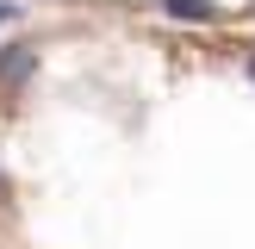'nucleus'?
<instances>
[{
	"label": "nucleus",
	"instance_id": "1",
	"mask_svg": "<svg viewBox=\"0 0 255 249\" xmlns=\"http://www.w3.org/2000/svg\"><path fill=\"white\" fill-rule=\"evenodd\" d=\"M31 69H37V50L31 44H6V50H0V87H19Z\"/></svg>",
	"mask_w": 255,
	"mask_h": 249
},
{
	"label": "nucleus",
	"instance_id": "2",
	"mask_svg": "<svg viewBox=\"0 0 255 249\" xmlns=\"http://www.w3.org/2000/svg\"><path fill=\"white\" fill-rule=\"evenodd\" d=\"M162 6L174 19H218V6H206V0H162Z\"/></svg>",
	"mask_w": 255,
	"mask_h": 249
},
{
	"label": "nucleus",
	"instance_id": "4",
	"mask_svg": "<svg viewBox=\"0 0 255 249\" xmlns=\"http://www.w3.org/2000/svg\"><path fill=\"white\" fill-rule=\"evenodd\" d=\"M249 75H255V56H249Z\"/></svg>",
	"mask_w": 255,
	"mask_h": 249
},
{
	"label": "nucleus",
	"instance_id": "3",
	"mask_svg": "<svg viewBox=\"0 0 255 249\" xmlns=\"http://www.w3.org/2000/svg\"><path fill=\"white\" fill-rule=\"evenodd\" d=\"M0 199H6V174H0Z\"/></svg>",
	"mask_w": 255,
	"mask_h": 249
}]
</instances>
